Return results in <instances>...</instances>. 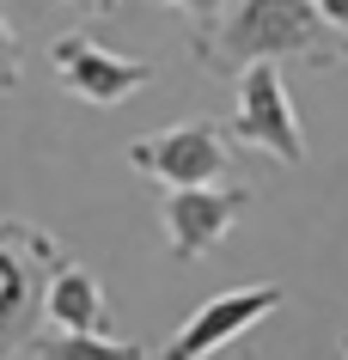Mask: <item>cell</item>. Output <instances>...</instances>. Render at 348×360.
Wrapping results in <instances>:
<instances>
[{
	"label": "cell",
	"instance_id": "1",
	"mask_svg": "<svg viewBox=\"0 0 348 360\" xmlns=\"http://www.w3.org/2000/svg\"><path fill=\"white\" fill-rule=\"evenodd\" d=\"M195 61L214 79H238L257 61H306V68H336L348 56L342 37L324 25L318 0H232L214 31L190 37Z\"/></svg>",
	"mask_w": 348,
	"mask_h": 360
},
{
	"label": "cell",
	"instance_id": "2",
	"mask_svg": "<svg viewBox=\"0 0 348 360\" xmlns=\"http://www.w3.org/2000/svg\"><path fill=\"white\" fill-rule=\"evenodd\" d=\"M61 263V245L43 226L0 220V360L43 336L37 323L49 318V275Z\"/></svg>",
	"mask_w": 348,
	"mask_h": 360
},
{
	"label": "cell",
	"instance_id": "3",
	"mask_svg": "<svg viewBox=\"0 0 348 360\" xmlns=\"http://www.w3.org/2000/svg\"><path fill=\"white\" fill-rule=\"evenodd\" d=\"M129 165L159 177L165 190H202V184H220L232 165V134L220 122H177V129L141 134L129 147Z\"/></svg>",
	"mask_w": 348,
	"mask_h": 360
},
{
	"label": "cell",
	"instance_id": "4",
	"mask_svg": "<svg viewBox=\"0 0 348 360\" xmlns=\"http://www.w3.org/2000/svg\"><path fill=\"white\" fill-rule=\"evenodd\" d=\"M232 141L245 147H263L281 165H306V134H299V116H293L288 79L275 61H257L238 74V110H232Z\"/></svg>",
	"mask_w": 348,
	"mask_h": 360
},
{
	"label": "cell",
	"instance_id": "5",
	"mask_svg": "<svg viewBox=\"0 0 348 360\" xmlns=\"http://www.w3.org/2000/svg\"><path fill=\"white\" fill-rule=\"evenodd\" d=\"M251 208V184H202V190H165L159 195V226L172 238L177 263H202Z\"/></svg>",
	"mask_w": 348,
	"mask_h": 360
},
{
	"label": "cell",
	"instance_id": "6",
	"mask_svg": "<svg viewBox=\"0 0 348 360\" xmlns=\"http://www.w3.org/2000/svg\"><path fill=\"white\" fill-rule=\"evenodd\" d=\"M49 68L61 74V86H67L74 98L98 104V110H110V104H122L129 92H141V86L159 79L153 61L116 56V49H104V43L86 37V31H61V37L49 43Z\"/></svg>",
	"mask_w": 348,
	"mask_h": 360
},
{
	"label": "cell",
	"instance_id": "7",
	"mask_svg": "<svg viewBox=\"0 0 348 360\" xmlns=\"http://www.w3.org/2000/svg\"><path fill=\"white\" fill-rule=\"evenodd\" d=\"M281 300H288V293H281L275 281L214 293V300H202V305H195V318L159 348V360H208L214 348H226L232 336H245L251 323H263L269 311H281Z\"/></svg>",
	"mask_w": 348,
	"mask_h": 360
},
{
	"label": "cell",
	"instance_id": "8",
	"mask_svg": "<svg viewBox=\"0 0 348 360\" xmlns=\"http://www.w3.org/2000/svg\"><path fill=\"white\" fill-rule=\"evenodd\" d=\"M49 318L56 330H79V336H104V287L92 269H79L61 257L49 275Z\"/></svg>",
	"mask_w": 348,
	"mask_h": 360
},
{
	"label": "cell",
	"instance_id": "9",
	"mask_svg": "<svg viewBox=\"0 0 348 360\" xmlns=\"http://www.w3.org/2000/svg\"><path fill=\"white\" fill-rule=\"evenodd\" d=\"M37 360H147L141 342H110V336H79V330H56V336L31 342Z\"/></svg>",
	"mask_w": 348,
	"mask_h": 360
},
{
	"label": "cell",
	"instance_id": "10",
	"mask_svg": "<svg viewBox=\"0 0 348 360\" xmlns=\"http://www.w3.org/2000/svg\"><path fill=\"white\" fill-rule=\"evenodd\" d=\"M19 56H25V49H19V31L0 19V98L19 92Z\"/></svg>",
	"mask_w": 348,
	"mask_h": 360
},
{
	"label": "cell",
	"instance_id": "11",
	"mask_svg": "<svg viewBox=\"0 0 348 360\" xmlns=\"http://www.w3.org/2000/svg\"><path fill=\"white\" fill-rule=\"evenodd\" d=\"M153 6H177V13H190L195 31H214V25H220V13H226L232 0H153ZM195 31H190V37H195Z\"/></svg>",
	"mask_w": 348,
	"mask_h": 360
},
{
	"label": "cell",
	"instance_id": "12",
	"mask_svg": "<svg viewBox=\"0 0 348 360\" xmlns=\"http://www.w3.org/2000/svg\"><path fill=\"white\" fill-rule=\"evenodd\" d=\"M318 13H324V25L342 37V49H348V0H318Z\"/></svg>",
	"mask_w": 348,
	"mask_h": 360
},
{
	"label": "cell",
	"instance_id": "13",
	"mask_svg": "<svg viewBox=\"0 0 348 360\" xmlns=\"http://www.w3.org/2000/svg\"><path fill=\"white\" fill-rule=\"evenodd\" d=\"M67 6H86V13H116V0H67Z\"/></svg>",
	"mask_w": 348,
	"mask_h": 360
},
{
	"label": "cell",
	"instance_id": "14",
	"mask_svg": "<svg viewBox=\"0 0 348 360\" xmlns=\"http://www.w3.org/2000/svg\"><path fill=\"white\" fill-rule=\"evenodd\" d=\"M342 354H348V330H342Z\"/></svg>",
	"mask_w": 348,
	"mask_h": 360
}]
</instances>
